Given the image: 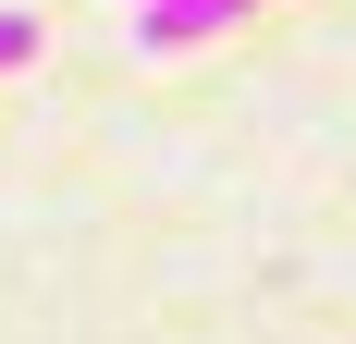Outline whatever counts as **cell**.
Instances as JSON below:
<instances>
[{"mask_svg": "<svg viewBox=\"0 0 356 344\" xmlns=\"http://www.w3.org/2000/svg\"><path fill=\"white\" fill-rule=\"evenodd\" d=\"M258 0H136V49L147 62H184V49H209V37H234Z\"/></svg>", "mask_w": 356, "mask_h": 344, "instance_id": "cell-1", "label": "cell"}, {"mask_svg": "<svg viewBox=\"0 0 356 344\" xmlns=\"http://www.w3.org/2000/svg\"><path fill=\"white\" fill-rule=\"evenodd\" d=\"M13 62H37V13H25V0H0V74H13Z\"/></svg>", "mask_w": 356, "mask_h": 344, "instance_id": "cell-2", "label": "cell"}]
</instances>
